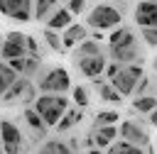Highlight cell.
<instances>
[{"label": "cell", "mask_w": 157, "mask_h": 154, "mask_svg": "<svg viewBox=\"0 0 157 154\" xmlns=\"http://www.w3.org/2000/svg\"><path fill=\"white\" fill-rule=\"evenodd\" d=\"M152 68H155V71H157V56H155V61H152Z\"/></svg>", "instance_id": "39"}, {"label": "cell", "mask_w": 157, "mask_h": 154, "mask_svg": "<svg viewBox=\"0 0 157 154\" xmlns=\"http://www.w3.org/2000/svg\"><path fill=\"white\" fill-rule=\"evenodd\" d=\"M93 86H96V90H98V95H101V100H105V103H123V95L108 83V81H98V78H93Z\"/></svg>", "instance_id": "21"}, {"label": "cell", "mask_w": 157, "mask_h": 154, "mask_svg": "<svg viewBox=\"0 0 157 154\" xmlns=\"http://www.w3.org/2000/svg\"><path fill=\"white\" fill-rule=\"evenodd\" d=\"M66 10L71 12V17H78V15L86 10V0H69V2H66Z\"/></svg>", "instance_id": "33"}, {"label": "cell", "mask_w": 157, "mask_h": 154, "mask_svg": "<svg viewBox=\"0 0 157 154\" xmlns=\"http://www.w3.org/2000/svg\"><path fill=\"white\" fill-rule=\"evenodd\" d=\"M135 22L140 27H157V2L140 0L135 5Z\"/></svg>", "instance_id": "11"}, {"label": "cell", "mask_w": 157, "mask_h": 154, "mask_svg": "<svg viewBox=\"0 0 157 154\" xmlns=\"http://www.w3.org/2000/svg\"><path fill=\"white\" fill-rule=\"evenodd\" d=\"M88 154H103V149H98V147H91V149H88Z\"/></svg>", "instance_id": "37"}, {"label": "cell", "mask_w": 157, "mask_h": 154, "mask_svg": "<svg viewBox=\"0 0 157 154\" xmlns=\"http://www.w3.org/2000/svg\"><path fill=\"white\" fill-rule=\"evenodd\" d=\"M32 2L34 0H0V12L15 22L32 20Z\"/></svg>", "instance_id": "8"}, {"label": "cell", "mask_w": 157, "mask_h": 154, "mask_svg": "<svg viewBox=\"0 0 157 154\" xmlns=\"http://www.w3.org/2000/svg\"><path fill=\"white\" fill-rule=\"evenodd\" d=\"M7 64H10V68H12L15 73L22 76V71H25V56H20V59H10Z\"/></svg>", "instance_id": "34"}, {"label": "cell", "mask_w": 157, "mask_h": 154, "mask_svg": "<svg viewBox=\"0 0 157 154\" xmlns=\"http://www.w3.org/2000/svg\"><path fill=\"white\" fill-rule=\"evenodd\" d=\"M145 154H155V149H152V144H147V147H145Z\"/></svg>", "instance_id": "38"}, {"label": "cell", "mask_w": 157, "mask_h": 154, "mask_svg": "<svg viewBox=\"0 0 157 154\" xmlns=\"http://www.w3.org/2000/svg\"><path fill=\"white\" fill-rule=\"evenodd\" d=\"M25 49H27V56H39V42L32 34H25Z\"/></svg>", "instance_id": "32"}, {"label": "cell", "mask_w": 157, "mask_h": 154, "mask_svg": "<svg viewBox=\"0 0 157 154\" xmlns=\"http://www.w3.org/2000/svg\"><path fill=\"white\" fill-rule=\"evenodd\" d=\"M20 56H27L25 34L22 32H7L5 39H2V44H0V59L10 61V59H20Z\"/></svg>", "instance_id": "7"}, {"label": "cell", "mask_w": 157, "mask_h": 154, "mask_svg": "<svg viewBox=\"0 0 157 154\" xmlns=\"http://www.w3.org/2000/svg\"><path fill=\"white\" fill-rule=\"evenodd\" d=\"M147 115H150V117H147V125H157V108H155V110H150Z\"/></svg>", "instance_id": "36"}, {"label": "cell", "mask_w": 157, "mask_h": 154, "mask_svg": "<svg viewBox=\"0 0 157 154\" xmlns=\"http://www.w3.org/2000/svg\"><path fill=\"white\" fill-rule=\"evenodd\" d=\"M39 95V90H37V86L29 81L27 86H25V90H22V95H20V103H34V98Z\"/></svg>", "instance_id": "31"}, {"label": "cell", "mask_w": 157, "mask_h": 154, "mask_svg": "<svg viewBox=\"0 0 157 154\" xmlns=\"http://www.w3.org/2000/svg\"><path fill=\"white\" fill-rule=\"evenodd\" d=\"M32 108L39 112V117L44 120L47 127H54L59 122V117L66 112L69 108V98L61 93H39L32 103Z\"/></svg>", "instance_id": "1"}, {"label": "cell", "mask_w": 157, "mask_h": 154, "mask_svg": "<svg viewBox=\"0 0 157 154\" xmlns=\"http://www.w3.org/2000/svg\"><path fill=\"white\" fill-rule=\"evenodd\" d=\"M37 78V90L39 93H66L71 88V76L66 68L61 66H52V68H39V73L34 76Z\"/></svg>", "instance_id": "2"}, {"label": "cell", "mask_w": 157, "mask_h": 154, "mask_svg": "<svg viewBox=\"0 0 157 154\" xmlns=\"http://www.w3.org/2000/svg\"><path fill=\"white\" fill-rule=\"evenodd\" d=\"M118 68H120V64H115V61H113V64H105V71H103V73L108 76V81H110L115 73H118Z\"/></svg>", "instance_id": "35"}, {"label": "cell", "mask_w": 157, "mask_h": 154, "mask_svg": "<svg viewBox=\"0 0 157 154\" xmlns=\"http://www.w3.org/2000/svg\"><path fill=\"white\" fill-rule=\"evenodd\" d=\"M81 117H83V110L81 108H66V112L59 117V122L54 127H56V132H69L74 125L81 122Z\"/></svg>", "instance_id": "18"}, {"label": "cell", "mask_w": 157, "mask_h": 154, "mask_svg": "<svg viewBox=\"0 0 157 154\" xmlns=\"http://www.w3.org/2000/svg\"><path fill=\"white\" fill-rule=\"evenodd\" d=\"M29 83V78H25V76H17V81L0 95V103L2 105H15L17 100H20V95H22V90H25V86Z\"/></svg>", "instance_id": "17"}, {"label": "cell", "mask_w": 157, "mask_h": 154, "mask_svg": "<svg viewBox=\"0 0 157 154\" xmlns=\"http://www.w3.org/2000/svg\"><path fill=\"white\" fill-rule=\"evenodd\" d=\"M74 22V17H71V12L66 10V7H56L52 15H49V20L44 22L47 24V29H54V32H61V29H66L69 24Z\"/></svg>", "instance_id": "15"}, {"label": "cell", "mask_w": 157, "mask_h": 154, "mask_svg": "<svg viewBox=\"0 0 157 154\" xmlns=\"http://www.w3.org/2000/svg\"><path fill=\"white\" fill-rule=\"evenodd\" d=\"M44 42H47V46L52 49V51H64V46H61V32H54V29H44Z\"/></svg>", "instance_id": "29"}, {"label": "cell", "mask_w": 157, "mask_h": 154, "mask_svg": "<svg viewBox=\"0 0 157 154\" xmlns=\"http://www.w3.org/2000/svg\"><path fill=\"white\" fill-rule=\"evenodd\" d=\"M56 7H59L56 0H34V2H32V20H37V22H47L49 15H52Z\"/></svg>", "instance_id": "19"}, {"label": "cell", "mask_w": 157, "mask_h": 154, "mask_svg": "<svg viewBox=\"0 0 157 154\" xmlns=\"http://www.w3.org/2000/svg\"><path fill=\"white\" fill-rule=\"evenodd\" d=\"M37 154H74V152H71L69 142H61V139H49V142H44V144L39 147V152H37Z\"/></svg>", "instance_id": "22"}, {"label": "cell", "mask_w": 157, "mask_h": 154, "mask_svg": "<svg viewBox=\"0 0 157 154\" xmlns=\"http://www.w3.org/2000/svg\"><path fill=\"white\" fill-rule=\"evenodd\" d=\"M105 154H145V147H135V144H128L123 139H115Z\"/></svg>", "instance_id": "25"}, {"label": "cell", "mask_w": 157, "mask_h": 154, "mask_svg": "<svg viewBox=\"0 0 157 154\" xmlns=\"http://www.w3.org/2000/svg\"><path fill=\"white\" fill-rule=\"evenodd\" d=\"M71 100H74L76 108L83 110V108L91 103V93H88V88H86V86H74V88H71Z\"/></svg>", "instance_id": "27"}, {"label": "cell", "mask_w": 157, "mask_h": 154, "mask_svg": "<svg viewBox=\"0 0 157 154\" xmlns=\"http://www.w3.org/2000/svg\"><path fill=\"white\" fill-rule=\"evenodd\" d=\"M125 44H137V37L130 27H113L110 37H108V46H125Z\"/></svg>", "instance_id": "16"}, {"label": "cell", "mask_w": 157, "mask_h": 154, "mask_svg": "<svg viewBox=\"0 0 157 154\" xmlns=\"http://www.w3.org/2000/svg\"><path fill=\"white\" fill-rule=\"evenodd\" d=\"M0 44H2V42H0Z\"/></svg>", "instance_id": "42"}, {"label": "cell", "mask_w": 157, "mask_h": 154, "mask_svg": "<svg viewBox=\"0 0 157 154\" xmlns=\"http://www.w3.org/2000/svg\"><path fill=\"white\" fill-rule=\"evenodd\" d=\"M0 154H2V142H0Z\"/></svg>", "instance_id": "40"}, {"label": "cell", "mask_w": 157, "mask_h": 154, "mask_svg": "<svg viewBox=\"0 0 157 154\" xmlns=\"http://www.w3.org/2000/svg\"><path fill=\"white\" fill-rule=\"evenodd\" d=\"M22 120H25V125L32 130V134L34 137H47V125H44V120L39 117V112L34 110V108H25L22 110Z\"/></svg>", "instance_id": "14"}, {"label": "cell", "mask_w": 157, "mask_h": 154, "mask_svg": "<svg viewBox=\"0 0 157 154\" xmlns=\"http://www.w3.org/2000/svg\"><path fill=\"white\" fill-rule=\"evenodd\" d=\"M118 120H120V112H118V110H101V112H96L93 130H96V127H108V125H115Z\"/></svg>", "instance_id": "26"}, {"label": "cell", "mask_w": 157, "mask_h": 154, "mask_svg": "<svg viewBox=\"0 0 157 154\" xmlns=\"http://www.w3.org/2000/svg\"><path fill=\"white\" fill-rule=\"evenodd\" d=\"M74 64H76V68L86 76V78H98L103 71H105V64H108V59L103 56V54H98V56H83V59H74Z\"/></svg>", "instance_id": "10"}, {"label": "cell", "mask_w": 157, "mask_h": 154, "mask_svg": "<svg viewBox=\"0 0 157 154\" xmlns=\"http://www.w3.org/2000/svg\"><path fill=\"white\" fill-rule=\"evenodd\" d=\"M98 54H103V51H101V44H98L96 39H91V37H86L83 42H78V44L74 46V59H83V56H98Z\"/></svg>", "instance_id": "20"}, {"label": "cell", "mask_w": 157, "mask_h": 154, "mask_svg": "<svg viewBox=\"0 0 157 154\" xmlns=\"http://www.w3.org/2000/svg\"><path fill=\"white\" fill-rule=\"evenodd\" d=\"M157 108V98L152 95V93H147V95H135L132 98V110L135 112H150V110H155Z\"/></svg>", "instance_id": "23"}, {"label": "cell", "mask_w": 157, "mask_h": 154, "mask_svg": "<svg viewBox=\"0 0 157 154\" xmlns=\"http://www.w3.org/2000/svg\"><path fill=\"white\" fill-rule=\"evenodd\" d=\"M91 139H93V147H98V149H108V147L118 139V127H115V125L96 127L93 134H91Z\"/></svg>", "instance_id": "13"}, {"label": "cell", "mask_w": 157, "mask_h": 154, "mask_svg": "<svg viewBox=\"0 0 157 154\" xmlns=\"http://www.w3.org/2000/svg\"><path fill=\"white\" fill-rule=\"evenodd\" d=\"M17 76H20V73H15V71L10 68L7 61H0V95H2V93L17 81Z\"/></svg>", "instance_id": "24"}, {"label": "cell", "mask_w": 157, "mask_h": 154, "mask_svg": "<svg viewBox=\"0 0 157 154\" xmlns=\"http://www.w3.org/2000/svg\"><path fill=\"white\" fill-rule=\"evenodd\" d=\"M150 2H157V0H150Z\"/></svg>", "instance_id": "41"}, {"label": "cell", "mask_w": 157, "mask_h": 154, "mask_svg": "<svg viewBox=\"0 0 157 154\" xmlns=\"http://www.w3.org/2000/svg\"><path fill=\"white\" fill-rule=\"evenodd\" d=\"M118 137L128 144H135V147H147L150 144V132H147V122L145 120H123L120 122V130H118Z\"/></svg>", "instance_id": "5"}, {"label": "cell", "mask_w": 157, "mask_h": 154, "mask_svg": "<svg viewBox=\"0 0 157 154\" xmlns=\"http://www.w3.org/2000/svg\"><path fill=\"white\" fill-rule=\"evenodd\" d=\"M142 76H145L142 64H125V66L118 68V73H115L108 83L125 98V95H132V90H135V86H137V81H140Z\"/></svg>", "instance_id": "3"}, {"label": "cell", "mask_w": 157, "mask_h": 154, "mask_svg": "<svg viewBox=\"0 0 157 154\" xmlns=\"http://www.w3.org/2000/svg\"><path fill=\"white\" fill-rule=\"evenodd\" d=\"M39 68H42V59L39 56H25V71H22L25 78H34L39 73Z\"/></svg>", "instance_id": "28"}, {"label": "cell", "mask_w": 157, "mask_h": 154, "mask_svg": "<svg viewBox=\"0 0 157 154\" xmlns=\"http://www.w3.org/2000/svg\"><path fill=\"white\" fill-rule=\"evenodd\" d=\"M120 20H123V12L115 10L113 5H96V7L88 12V17H86L88 27H91V29H101V32L118 27Z\"/></svg>", "instance_id": "4"}, {"label": "cell", "mask_w": 157, "mask_h": 154, "mask_svg": "<svg viewBox=\"0 0 157 154\" xmlns=\"http://www.w3.org/2000/svg\"><path fill=\"white\" fill-rule=\"evenodd\" d=\"M0 142H2V152L5 154H22L25 152L22 130L10 120H0Z\"/></svg>", "instance_id": "6"}, {"label": "cell", "mask_w": 157, "mask_h": 154, "mask_svg": "<svg viewBox=\"0 0 157 154\" xmlns=\"http://www.w3.org/2000/svg\"><path fill=\"white\" fill-rule=\"evenodd\" d=\"M86 37H88V27L86 24H78V22H71L66 29H61V46H64V51L66 49H74Z\"/></svg>", "instance_id": "12"}, {"label": "cell", "mask_w": 157, "mask_h": 154, "mask_svg": "<svg viewBox=\"0 0 157 154\" xmlns=\"http://www.w3.org/2000/svg\"><path fill=\"white\" fill-rule=\"evenodd\" d=\"M108 54L115 64L125 66V64H142V54L137 44H125V46H108Z\"/></svg>", "instance_id": "9"}, {"label": "cell", "mask_w": 157, "mask_h": 154, "mask_svg": "<svg viewBox=\"0 0 157 154\" xmlns=\"http://www.w3.org/2000/svg\"><path fill=\"white\" fill-rule=\"evenodd\" d=\"M140 34L147 46H152V49L157 46V27H140Z\"/></svg>", "instance_id": "30"}]
</instances>
